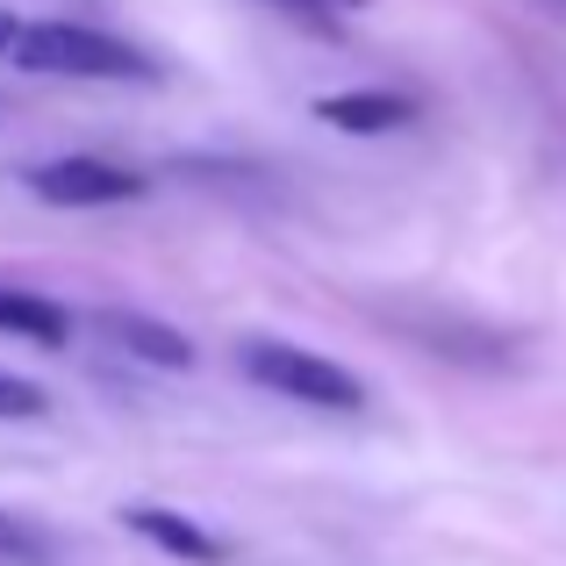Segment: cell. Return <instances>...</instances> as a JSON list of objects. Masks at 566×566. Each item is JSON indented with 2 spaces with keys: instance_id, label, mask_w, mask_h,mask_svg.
<instances>
[{
  "instance_id": "cell-2",
  "label": "cell",
  "mask_w": 566,
  "mask_h": 566,
  "mask_svg": "<svg viewBox=\"0 0 566 566\" xmlns=\"http://www.w3.org/2000/svg\"><path fill=\"white\" fill-rule=\"evenodd\" d=\"M244 374L259 387H273V395L287 401H308V409H359L366 387L345 374V366L316 359V352L302 345H273V337H259V345H244Z\"/></svg>"
},
{
  "instance_id": "cell-12",
  "label": "cell",
  "mask_w": 566,
  "mask_h": 566,
  "mask_svg": "<svg viewBox=\"0 0 566 566\" xmlns=\"http://www.w3.org/2000/svg\"><path fill=\"white\" fill-rule=\"evenodd\" d=\"M337 8H359V0H337Z\"/></svg>"
},
{
  "instance_id": "cell-11",
  "label": "cell",
  "mask_w": 566,
  "mask_h": 566,
  "mask_svg": "<svg viewBox=\"0 0 566 566\" xmlns=\"http://www.w3.org/2000/svg\"><path fill=\"white\" fill-rule=\"evenodd\" d=\"M280 8H316V0H280Z\"/></svg>"
},
{
  "instance_id": "cell-9",
  "label": "cell",
  "mask_w": 566,
  "mask_h": 566,
  "mask_svg": "<svg viewBox=\"0 0 566 566\" xmlns=\"http://www.w3.org/2000/svg\"><path fill=\"white\" fill-rule=\"evenodd\" d=\"M0 416H43V387H36V380L0 374Z\"/></svg>"
},
{
  "instance_id": "cell-1",
  "label": "cell",
  "mask_w": 566,
  "mask_h": 566,
  "mask_svg": "<svg viewBox=\"0 0 566 566\" xmlns=\"http://www.w3.org/2000/svg\"><path fill=\"white\" fill-rule=\"evenodd\" d=\"M22 72H43V80H151V57L129 51L123 36H101V29L80 22H36L14 51Z\"/></svg>"
},
{
  "instance_id": "cell-7",
  "label": "cell",
  "mask_w": 566,
  "mask_h": 566,
  "mask_svg": "<svg viewBox=\"0 0 566 566\" xmlns=\"http://www.w3.org/2000/svg\"><path fill=\"white\" fill-rule=\"evenodd\" d=\"M316 115L331 129H352V137H380V129L409 123V101H401V94H331Z\"/></svg>"
},
{
  "instance_id": "cell-8",
  "label": "cell",
  "mask_w": 566,
  "mask_h": 566,
  "mask_svg": "<svg viewBox=\"0 0 566 566\" xmlns=\"http://www.w3.org/2000/svg\"><path fill=\"white\" fill-rule=\"evenodd\" d=\"M43 559H51V531L0 510V566H43Z\"/></svg>"
},
{
  "instance_id": "cell-6",
  "label": "cell",
  "mask_w": 566,
  "mask_h": 566,
  "mask_svg": "<svg viewBox=\"0 0 566 566\" xmlns=\"http://www.w3.org/2000/svg\"><path fill=\"white\" fill-rule=\"evenodd\" d=\"M0 337H29V345H65L72 337V316L43 294H22V287H0Z\"/></svg>"
},
{
  "instance_id": "cell-5",
  "label": "cell",
  "mask_w": 566,
  "mask_h": 566,
  "mask_svg": "<svg viewBox=\"0 0 566 566\" xmlns=\"http://www.w3.org/2000/svg\"><path fill=\"white\" fill-rule=\"evenodd\" d=\"M123 524L137 531V538H151L158 553H172V559H193V566H216V559H222V545L208 538L193 516H172V510H151V502H137V510H123Z\"/></svg>"
},
{
  "instance_id": "cell-10",
  "label": "cell",
  "mask_w": 566,
  "mask_h": 566,
  "mask_svg": "<svg viewBox=\"0 0 566 566\" xmlns=\"http://www.w3.org/2000/svg\"><path fill=\"white\" fill-rule=\"evenodd\" d=\"M22 36H29V29H22V22H14V14H8V8H0V57H14V51H22Z\"/></svg>"
},
{
  "instance_id": "cell-3",
  "label": "cell",
  "mask_w": 566,
  "mask_h": 566,
  "mask_svg": "<svg viewBox=\"0 0 566 566\" xmlns=\"http://www.w3.org/2000/svg\"><path fill=\"white\" fill-rule=\"evenodd\" d=\"M29 187L57 208H108V201H137L144 172L108 166V158H51V166L29 172Z\"/></svg>"
},
{
  "instance_id": "cell-4",
  "label": "cell",
  "mask_w": 566,
  "mask_h": 566,
  "mask_svg": "<svg viewBox=\"0 0 566 566\" xmlns=\"http://www.w3.org/2000/svg\"><path fill=\"white\" fill-rule=\"evenodd\" d=\"M101 337H115V345L129 352V359H144V366H166V374H187L193 366V345L172 323H151V316H129V308H108L101 316Z\"/></svg>"
}]
</instances>
